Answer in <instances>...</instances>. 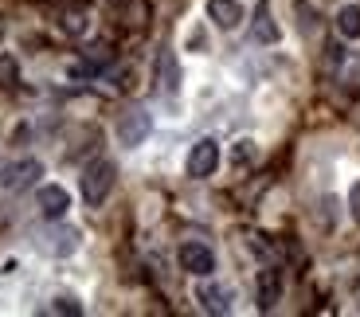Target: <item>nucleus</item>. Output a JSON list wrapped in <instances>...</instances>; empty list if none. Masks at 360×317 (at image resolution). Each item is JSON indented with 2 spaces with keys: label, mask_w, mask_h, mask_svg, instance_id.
Returning <instances> with one entry per match:
<instances>
[{
  "label": "nucleus",
  "mask_w": 360,
  "mask_h": 317,
  "mask_svg": "<svg viewBox=\"0 0 360 317\" xmlns=\"http://www.w3.org/2000/svg\"><path fill=\"white\" fill-rule=\"evenodd\" d=\"M39 176H44V164H39L36 157H24V161L8 164V169L0 172V188L4 192H24V188H32Z\"/></svg>",
  "instance_id": "nucleus-3"
},
{
  "label": "nucleus",
  "mask_w": 360,
  "mask_h": 317,
  "mask_svg": "<svg viewBox=\"0 0 360 317\" xmlns=\"http://www.w3.org/2000/svg\"><path fill=\"white\" fill-rule=\"evenodd\" d=\"M36 204H39V212H44V219H63L67 212H71V192H67L63 184H44V188L36 192Z\"/></svg>",
  "instance_id": "nucleus-7"
},
{
  "label": "nucleus",
  "mask_w": 360,
  "mask_h": 317,
  "mask_svg": "<svg viewBox=\"0 0 360 317\" xmlns=\"http://www.w3.org/2000/svg\"><path fill=\"white\" fill-rule=\"evenodd\" d=\"M337 32L341 39H360V4H345L337 12Z\"/></svg>",
  "instance_id": "nucleus-14"
},
{
  "label": "nucleus",
  "mask_w": 360,
  "mask_h": 317,
  "mask_svg": "<svg viewBox=\"0 0 360 317\" xmlns=\"http://www.w3.org/2000/svg\"><path fill=\"white\" fill-rule=\"evenodd\" d=\"M180 266L188 274H196V278H207V274L216 271V254H212L207 243H184L180 247Z\"/></svg>",
  "instance_id": "nucleus-6"
},
{
  "label": "nucleus",
  "mask_w": 360,
  "mask_h": 317,
  "mask_svg": "<svg viewBox=\"0 0 360 317\" xmlns=\"http://www.w3.org/2000/svg\"><path fill=\"white\" fill-rule=\"evenodd\" d=\"M184 169H188V176H196V181L212 176V172L219 169V141H212V137H200L196 145L188 149V161H184Z\"/></svg>",
  "instance_id": "nucleus-2"
},
{
  "label": "nucleus",
  "mask_w": 360,
  "mask_h": 317,
  "mask_svg": "<svg viewBox=\"0 0 360 317\" xmlns=\"http://www.w3.org/2000/svg\"><path fill=\"white\" fill-rule=\"evenodd\" d=\"M282 36V27L274 24V12H270L266 0H259L255 4V16H251V39L255 44H278Z\"/></svg>",
  "instance_id": "nucleus-9"
},
{
  "label": "nucleus",
  "mask_w": 360,
  "mask_h": 317,
  "mask_svg": "<svg viewBox=\"0 0 360 317\" xmlns=\"http://www.w3.org/2000/svg\"><path fill=\"white\" fill-rule=\"evenodd\" d=\"M67 32H82V16H71V20H67Z\"/></svg>",
  "instance_id": "nucleus-18"
},
{
  "label": "nucleus",
  "mask_w": 360,
  "mask_h": 317,
  "mask_svg": "<svg viewBox=\"0 0 360 317\" xmlns=\"http://www.w3.org/2000/svg\"><path fill=\"white\" fill-rule=\"evenodd\" d=\"M157 86H161L165 94H176L180 91V63H176V55H172L169 47L157 55Z\"/></svg>",
  "instance_id": "nucleus-12"
},
{
  "label": "nucleus",
  "mask_w": 360,
  "mask_h": 317,
  "mask_svg": "<svg viewBox=\"0 0 360 317\" xmlns=\"http://www.w3.org/2000/svg\"><path fill=\"white\" fill-rule=\"evenodd\" d=\"M255 161V141H235V164Z\"/></svg>",
  "instance_id": "nucleus-16"
},
{
  "label": "nucleus",
  "mask_w": 360,
  "mask_h": 317,
  "mask_svg": "<svg viewBox=\"0 0 360 317\" xmlns=\"http://www.w3.org/2000/svg\"><path fill=\"white\" fill-rule=\"evenodd\" d=\"M282 290H286V274L278 266L259 271V282H255V302H259V309H274L282 302Z\"/></svg>",
  "instance_id": "nucleus-5"
},
{
  "label": "nucleus",
  "mask_w": 360,
  "mask_h": 317,
  "mask_svg": "<svg viewBox=\"0 0 360 317\" xmlns=\"http://www.w3.org/2000/svg\"><path fill=\"white\" fill-rule=\"evenodd\" d=\"M114 176H117V169H114V161H106V157H98V161H90L86 169H82L79 188H82V200H86L90 208H98L102 200L110 196V188H114Z\"/></svg>",
  "instance_id": "nucleus-1"
},
{
  "label": "nucleus",
  "mask_w": 360,
  "mask_h": 317,
  "mask_svg": "<svg viewBox=\"0 0 360 317\" xmlns=\"http://www.w3.org/2000/svg\"><path fill=\"white\" fill-rule=\"evenodd\" d=\"M349 216H352V219H356V224H360V181H356V184H352V188H349Z\"/></svg>",
  "instance_id": "nucleus-17"
},
{
  "label": "nucleus",
  "mask_w": 360,
  "mask_h": 317,
  "mask_svg": "<svg viewBox=\"0 0 360 317\" xmlns=\"http://www.w3.org/2000/svg\"><path fill=\"white\" fill-rule=\"evenodd\" d=\"M196 302L207 309V313H219V317H224V313H231V309H235V290H231V286L204 282V286L196 290Z\"/></svg>",
  "instance_id": "nucleus-8"
},
{
  "label": "nucleus",
  "mask_w": 360,
  "mask_h": 317,
  "mask_svg": "<svg viewBox=\"0 0 360 317\" xmlns=\"http://www.w3.org/2000/svg\"><path fill=\"white\" fill-rule=\"evenodd\" d=\"M149 129H153V118L145 114V110H126L122 118H117V141L126 149H137L149 137Z\"/></svg>",
  "instance_id": "nucleus-4"
},
{
  "label": "nucleus",
  "mask_w": 360,
  "mask_h": 317,
  "mask_svg": "<svg viewBox=\"0 0 360 317\" xmlns=\"http://www.w3.org/2000/svg\"><path fill=\"white\" fill-rule=\"evenodd\" d=\"M110 59H114V51H110L106 44L90 47V51H86V59H82V63L75 67V75H98L102 67H110Z\"/></svg>",
  "instance_id": "nucleus-13"
},
{
  "label": "nucleus",
  "mask_w": 360,
  "mask_h": 317,
  "mask_svg": "<svg viewBox=\"0 0 360 317\" xmlns=\"http://www.w3.org/2000/svg\"><path fill=\"white\" fill-rule=\"evenodd\" d=\"M47 313H67V317H79L82 313V302L71 298V294H59V298L47 306Z\"/></svg>",
  "instance_id": "nucleus-15"
},
{
  "label": "nucleus",
  "mask_w": 360,
  "mask_h": 317,
  "mask_svg": "<svg viewBox=\"0 0 360 317\" xmlns=\"http://www.w3.org/2000/svg\"><path fill=\"white\" fill-rule=\"evenodd\" d=\"M79 247V231L75 227H55V231H44L39 235V251L44 254H55V259H63Z\"/></svg>",
  "instance_id": "nucleus-10"
},
{
  "label": "nucleus",
  "mask_w": 360,
  "mask_h": 317,
  "mask_svg": "<svg viewBox=\"0 0 360 317\" xmlns=\"http://www.w3.org/2000/svg\"><path fill=\"white\" fill-rule=\"evenodd\" d=\"M207 20L224 32H231V27L243 24V4L239 0H207Z\"/></svg>",
  "instance_id": "nucleus-11"
}]
</instances>
